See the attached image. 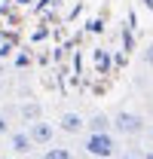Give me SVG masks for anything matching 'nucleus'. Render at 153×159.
Wrapping results in <instances>:
<instances>
[{
	"instance_id": "1",
	"label": "nucleus",
	"mask_w": 153,
	"mask_h": 159,
	"mask_svg": "<svg viewBox=\"0 0 153 159\" xmlns=\"http://www.w3.org/2000/svg\"><path fill=\"white\" fill-rule=\"evenodd\" d=\"M86 153L107 159V156H114V153H116V141L110 138L107 132H101V135H89V138H86Z\"/></svg>"
},
{
	"instance_id": "2",
	"label": "nucleus",
	"mask_w": 153,
	"mask_h": 159,
	"mask_svg": "<svg viewBox=\"0 0 153 159\" xmlns=\"http://www.w3.org/2000/svg\"><path fill=\"white\" fill-rule=\"evenodd\" d=\"M114 125L123 132V135H141L144 132V119L138 116V113H129V110H123V113H116Z\"/></svg>"
},
{
	"instance_id": "3",
	"label": "nucleus",
	"mask_w": 153,
	"mask_h": 159,
	"mask_svg": "<svg viewBox=\"0 0 153 159\" xmlns=\"http://www.w3.org/2000/svg\"><path fill=\"white\" fill-rule=\"evenodd\" d=\"M28 135H31L34 144H49L52 141V122H34Z\"/></svg>"
},
{
	"instance_id": "4",
	"label": "nucleus",
	"mask_w": 153,
	"mask_h": 159,
	"mask_svg": "<svg viewBox=\"0 0 153 159\" xmlns=\"http://www.w3.org/2000/svg\"><path fill=\"white\" fill-rule=\"evenodd\" d=\"M9 144H12L16 153H31V147H34V141H31L28 132H12L9 135Z\"/></svg>"
},
{
	"instance_id": "5",
	"label": "nucleus",
	"mask_w": 153,
	"mask_h": 159,
	"mask_svg": "<svg viewBox=\"0 0 153 159\" xmlns=\"http://www.w3.org/2000/svg\"><path fill=\"white\" fill-rule=\"evenodd\" d=\"M61 129L71 132V135H76V132L83 129V116H80V113H64V116H61Z\"/></svg>"
},
{
	"instance_id": "6",
	"label": "nucleus",
	"mask_w": 153,
	"mask_h": 159,
	"mask_svg": "<svg viewBox=\"0 0 153 159\" xmlns=\"http://www.w3.org/2000/svg\"><path fill=\"white\" fill-rule=\"evenodd\" d=\"M95 67L101 74H107V67H110V55H107V49H95Z\"/></svg>"
},
{
	"instance_id": "7",
	"label": "nucleus",
	"mask_w": 153,
	"mask_h": 159,
	"mask_svg": "<svg viewBox=\"0 0 153 159\" xmlns=\"http://www.w3.org/2000/svg\"><path fill=\"white\" fill-rule=\"evenodd\" d=\"M43 159H74V156H71V150H64V147H49V150L43 153Z\"/></svg>"
},
{
	"instance_id": "8",
	"label": "nucleus",
	"mask_w": 153,
	"mask_h": 159,
	"mask_svg": "<svg viewBox=\"0 0 153 159\" xmlns=\"http://www.w3.org/2000/svg\"><path fill=\"white\" fill-rule=\"evenodd\" d=\"M89 125H92V135H101V132H107V116H95Z\"/></svg>"
},
{
	"instance_id": "9",
	"label": "nucleus",
	"mask_w": 153,
	"mask_h": 159,
	"mask_svg": "<svg viewBox=\"0 0 153 159\" xmlns=\"http://www.w3.org/2000/svg\"><path fill=\"white\" fill-rule=\"evenodd\" d=\"M123 43H126V49H132V46H135V40H132L129 31H123Z\"/></svg>"
},
{
	"instance_id": "10",
	"label": "nucleus",
	"mask_w": 153,
	"mask_h": 159,
	"mask_svg": "<svg viewBox=\"0 0 153 159\" xmlns=\"http://www.w3.org/2000/svg\"><path fill=\"white\" fill-rule=\"evenodd\" d=\"M9 52H12V46H9V43H3V46H0V58H6Z\"/></svg>"
},
{
	"instance_id": "11",
	"label": "nucleus",
	"mask_w": 153,
	"mask_h": 159,
	"mask_svg": "<svg viewBox=\"0 0 153 159\" xmlns=\"http://www.w3.org/2000/svg\"><path fill=\"white\" fill-rule=\"evenodd\" d=\"M144 61H147V64H150V67H153V46H150V49H147V52H144Z\"/></svg>"
},
{
	"instance_id": "12",
	"label": "nucleus",
	"mask_w": 153,
	"mask_h": 159,
	"mask_svg": "<svg viewBox=\"0 0 153 159\" xmlns=\"http://www.w3.org/2000/svg\"><path fill=\"white\" fill-rule=\"evenodd\" d=\"M3 132H9V122H6V116H0V135Z\"/></svg>"
},
{
	"instance_id": "13",
	"label": "nucleus",
	"mask_w": 153,
	"mask_h": 159,
	"mask_svg": "<svg viewBox=\"0 0 153 159\" xmlns=\"http://www.w3.org/2000/svg\"><path fill=\"white\" fill-rule=\"evenodd\" d=\"M119 159H138V156H119Z\"/></svg>"
},
{
	"instance_id": "14",
	"label": "nucleus",
	"mask_w": 153,
	"mask_h": 159,
	"mask_svg": "<svg viewBox=\"0 0 153 159\" xmlns=\"http://www.w3.org/2000/svg\"><path fill=\"white\" fill-rule=\"evenodd\" d=\"M144 159H153V153H147V156H144Z\"/></svg>"
},
{
	"instance_id": "15",
	"label": "nucleus",
	"mask_w": 153,
	"mask_h": 159,
	"mask_svg": "<svg viewBox=\"0 0 153 159\" xmlns=\"http://www.w3.org/2000/svg\"><path fill=\"white\" fill-rule=\"evenodd\" d=\"M19 3H31V0H19Z\"/></svg>"
}]
</instances>
